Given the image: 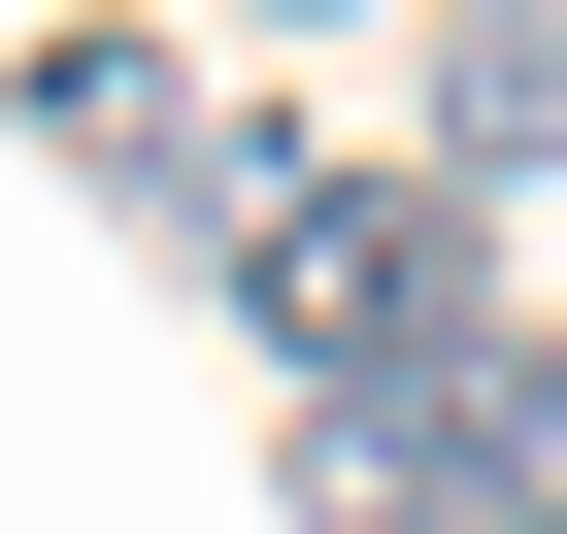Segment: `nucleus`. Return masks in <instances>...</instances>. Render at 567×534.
Here are the masks:
<instances>
[{"instance_id": "nucleus-3", "label": "nucleus", "mask_w": 567, "mask_h": 534, "mask_svg": "<svg viewBox=\"0 0 567 534\" xmlns=\"http://www.w3.org/2000/svg\"><path fill=\"white\" fill-rule=\"evenodd\" d=\"M34 134H68V167H134V201H167V234H200V167H234V134H200V68H167V34H34Z\"/></svg>"}, {"instance_id": "nucleus-2", "label": "nucleus", "mask_w": 567, "mask_h": 534, "mask_svg": "<svg viewBox=\"0 0 567 534\" xmlns=\"http://www.w3.org/2000/svg\"><path fill=\"white\" fill-rule=\"evenodd\" d=\"M567 167V0H434V201Z\"/></svg>"}, {"instance_id": "nucleus-1", "label": "nucleus", "mask_w": 567, "mask_h": 534, "mask_svg": "<svg viewBox=\"0 0 567 534\" xmlns=\"http://www.w3.org/2000/svg\"><path fill=\"white\" fill-rule=\"evenodd\" d=\"M200 301L334 401V368H401V335H467V301H501V234H467L434 167H301V134H234V167H200Z\"/></svg>"}, {"instance_id": "nucleus-4", "label": "nucleus", "mask_w": 567, "mask_h": 534, "mask_svg": "<svg viewBox=\"0 0 567 534\" xmlns=\"http://www.w3.org/2000/svg\"><path fill=\"white\" fill-rule=\"evenodd\" d=\"M267 34H334V0H267Z\"/></svg>"}]
</instances>
